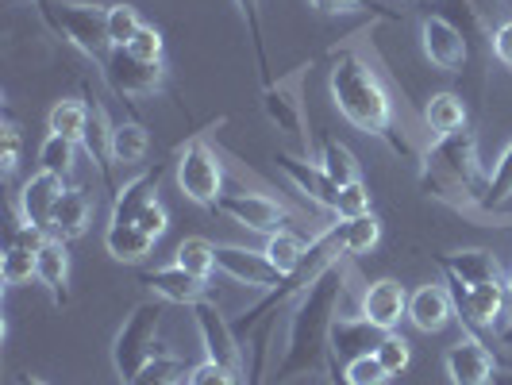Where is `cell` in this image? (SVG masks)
Masks as SVG:
<instances>
[{"label": "cell", "mask_w": 512, "mask_h": 385, "mask_svg": "<svg viewBox=\"0 0 512 385\" xmlns=\"http://www.w3.org/2000/svg\"><path fill=\"white\" fill-rule=\"evenodd\" d=\"M162 305H166V301H158V297H154V301H139V305L124 316L120 332L112 339V366H116V374H120V385H131L135 374H139L158 351H166V347L158 343V332H162Z\"/></svg>", "instance_id": "cell-5"}, {"label": "cell", "mask_w": 512, "mask_h": 385, "mask_svg": "<svg viewBox=\"0 0 512 385\" xmlns=\"http://www.w3.org/2000/svg\"><path fill=\"white\" fill-rule=\"evenodd\" d=\"M501 343L505 347H512V274H509V308H505V324H501Z\"/></svg>", "instance_id": "cell-50"}, {"label": "cell", "mask_w": 512, "mask_h": 385, "mask_svg": "<svg viewBox=\"0 0 512 385\" xmlns=\"http://www.w3.org/2000/svg\"><path fill=\"white\" fill-rule=\"evenodd\" d=\"M420 181L424 189H432L443 205L459 208V212H486V189L489 174L478 158V135L470 128L432 139V147L420 162Z\"/></svg>", "instance_id": "cell-3"}, {"label": "cell", "mask_w": 512, "mask_h": 385, "mask_svg": "<svg viewBox=\"0 0 512 385\" xmlns=\"http://www.w3.org/2000/svg\"><path fill=\"white\" fill-rule=\"evenodd\" d=\"M451 301H455V320L474 335H497L505 324V308H509V282H482L462 285L455 274H443Z\"/></svg>", "instance_id": "cell-7"}, {"label": "cell", "mask_w": 512, "mask_h": 385, "mask_svg": "<svg viewBox=\"0 0 512 385\" xmlns=\"http://www.w3.org/2000/svg\"><path fill=\"white\" fill-rule=\"evenodd\" d=\"M0 278H4V285H12V289L39 282V251L8 239L4 258H0Z\"/></svg>", "instance_id": "cell-30"}, {"label": "cell", "mask_w": 512, "mask_h": 385, "mask_svg": "<svg viewBox=\"0 0 512 385\" xmlns=\"http://www.w3.org/2000/svg\"><path fill=\"white\" fill-rule=\"evenodd\" d=\"M39 285L51 293L54 305H70V243L47 235L39 247Z\"/></svg>", "instance_id": "cell-22"}, {"label": "cell", "mask_w": 512, "mask_h": 385, "mask_svg": "<svg viewBox=\"0 0 512 385\" xmlns=\"http://www.w3.org/2000/svg\"><path fill=\"white\" fill-rule=\"evenodd\" d=\"M108 151H112V166H139L151 154V131L139 120H116Z\"/></svg>", "instance_id": "cell-27"}, {"label": "cell", "mask_w": 512, "mask_h": 385, "mask_svg": "<svg viewBox=\"0 0 512 385\" xmlns=\"http://www.w3.org/2000/svg\"><path fill=\"white\" fill-rule=\"evenodd\" d=\"M124 51L135 54L139 62H166V35H162L154 24H143L139 27V35L131 39Z\"/></svg>", "instance_id": "cell-42"}, {"label": "cell", "mask_w": 512, "mask_h": 385, "mask_svg": "<svg viewBox=\"0 0 512 385\" xmlns=\"http://www.w3.org/2000/svg\"><path fill=\"white\" fill-rule=\"evenodd\" d=\"M154 243H158V239H151L139 224H108V231H104V247H108V255L116 258L120 266H139V262H147V255L154 251Z\"/></svg>", "instance_id": "cell-26"}, {"label": "cell", "mask_w": 512, "mask_h": 385, "mask_svg": "<svg viewBox=\"0 0 512 385\" xmlns=\"http://www.w3.org/2000/svg\"><path fill=\"white\" fill-rule=\"evenodd\" d=\"M235 382H243V378L231 374L228 366H220V362H212V359H201L189 370V378H185V385H235Z\"/></svg>", "instance_id": "cell-44"}, {"label": "cell", "mask_w": 512, "mask_h": 385, "mask_svg": "<svg viewBox=\"0 0 512 385\" xmlns=\"http://www.w3.org/2000/svg\"><path fill=\"white\" fill-rule=\"evenodd\" d=\"M343 374L351 385H389V370L378 362V355H359V359L343 362Z\"/></svg>", "instance_id": "cell-43"}, {"label": "cell", "mask_w": 512, "mask_h": 385, "mask_svg": "<svg viewBox=\"0 0 512 385\" xmlns=\"http://www.w3.org/2000/svg\"><path fill=\"white\" fill-rule=\"evenodd\" d=\"M43 24L54 35H62L74 51H81L89 62L101 66L112 54L108 39V4H89V0H35Z\"/></svg>", "instance_id": "cell-4"}, {"label": "cell", "mask_w": 512, "mask_h": 385, "mask_svg": "<svg viewBox=\"0 0 512 385\" xmlns=\"http://www.w3.org/2000/svg\"><path fill=\"white\" fill-rule=\"evenodd\" d=\"M174 262H178L181 270L197 274V278H212V274H216V243L205 239V235H189V239L178 243Z\"/></svg>", "instance_id": "cell-33"}, {"label": "cell", "mask_w": 512, "mask_h": 385, "mask_svg": "<svg viewBox=\"0 0 512 385\" xmlns=\"http://www.w3.org/2000/svg\"><path fill=\"white\" fill-rule=\"evenodd\" d=\"M382 328H374L362 316H335L332 335H328V355L339 362H351L359 355H374L382 343Z\"/></svg>", "instance_id": "cell-20"}, {"label": "cell", "mask_w": 512, "mask_h": 385, "mask_svg": "<svg viewBox=\"0 0 512 385\" xmlns=\"http://www.w3.org/2000/svg\"><path fill=\"white\" fill-rule=\"evenodd\" d=\"M308 4L324 16H347V12H359V8H378L370 0H308Z\"/></svg>", "instance_id": "cell-48"}, {"label": "cell", "mask_w": 512, "mask_h": 385, "mask_svg": "<svg viewBox=\"0 0 512 385\" xmlns=\"http://www.w3.org/2000/svg\"><path fill=\"white\" fill-rule=\"evenodd\" d=\"M509 197H512V139H509V147L497 154L493 170H489L486 212H482V216H501L505 205H509Z\"/></svg>", "instance_id": "cell-34"}, {"label": "cell", "mask_w": 512, "mask_h": 385, "mask_svg": "<svg viewBox=\"0 0 512 385\" xmlns=\"http://www.w3.org/2000/svg\"><path fill=\"white\" fill-rule=\"evenodd\" d=\"M216 274H224L235 285H247V289H266V293L285 282L278 266L266 258V251L231 247V243H216Z\"/></svg>", "instance_id": "cell-13"}, {"label": "cell", "mask_w": 512, "mask_h": 385, "mask_svg": "<svg viewBox=\"0 0 512 385\" xmlns=\"http://www.w3.org/2000/svg\"><path fill=\"white\" fill-rule=\"evenodd\" d=\"M320 170L335 181V185H351V181H362V170H359V158L347 151L339 139H324L320 143Z\"/></svg>", "instance_id": "cell-32"}, {"label": "cell", "mask_w": 512, "mask_h": 385, "mask_svg": "<svg viewBox=\"0 0 512 385\" xmlns=\"http://www.w3.org/2000/svg\"><path fill=\"white\" fill-rule=\"evenodd\" d=\"M439 270L455 274L462 285H482V282H509L501 258L486 251V247H462V251H447L439 255Z\"/></svg>", "instance_id": "cell-19"}, {"label": "cell", "mask_w": 512, "mask_h": 385, "mask_svg": "<svg viewBox=\"0 0 512 385\" xmlns=\"http://www.w3.org/2000/svg\"><path fill=\"white\" fill-rule=\"evenodd\" d=\"M347 278H351V258L335 262L332 270L293 305L285 351L278 359V370H274L278 382L308 378V374H320L328 366V335H332L335 308H339V297L347 289Z\"/></svg>", "instance_id": "cell-1"}, {"label": "cell", "mask_w": 512, "mask_h": 385, "mask_svg": "<svg viewBox=\"0 0 512 385\" xmlns=\"http://www.w3.org/2000/svg\"><path fill=\"white\" fill-rule=\"evenodd\" d=\"M243 20L251 27V43H255V58H258V70H262V85H270L274 74H270V54H266V31H262V0H235Z\"/></svg>", "instance_id": "cell-39"}, {"label": "cell", "mask_w": 512, "mask_h": 385, "mask_svg": "<svg viewBox=\"0 0 512 385\" xmlns=\"http://www.w3.org/2000/svg\"><path fill=\"white\" fill-rule=\"evenodd\" d=\"M74 158H77V143H74V139L47 135V139H43V147H39V170H47V174H58V178H70V174H74Z\"/></svg>", "instance_id": "cell-36"}, {"label": "cell", "mask_w": 512, "mask_h": 385, "mask_svg": "<svg viewBox=\"0 0 512 385\" xmlns=\"http://www.w3.org/2000/svg\"><path fill=\"white\" fill-rule=\"evenodd\" d=\"M466 120H470V112H466V104H462L459 93H451V89L432 93V97L424 101V128L432 131V139L455 135V131L466 128Z\"/></svg>", "instance_id": "cell-25"}, {"label": "cell", "mask_w": 512, "mask_h": 385, "mask_svg": "<svg viewBox=\"0 0 512 385\" xmlns=\"http://www.w3.org/2000/svg\"><path fill=\"white\" fill-rule=\"evenodd\" d=\"M158 181H162V166H151V170L124 181L120 193L112 197V224H135L139 212L158 201Z\"/></svg>", "instance_id": "cell-23"}, {"label": "cell", "mask_w": 512, "mask_h": 385, "mask_svg": "<svg viewBox=\"0 0 512 385\" xmlns=\"http://www.w3.org/2000/svg\"><path fill=\"white\" fill-rule=\"evenodd\" d=\"M489 51H493V58H497L505 70H512V16H505L501 24L489 31Z\"/></svg>", "instance_id": "cell-46"}, {"label": "cell", "mask_w": 512, "mask_h": 385, "mask_svg": "<svg viewBox=\"0 0 512 385\" xmlns=\"http://www.w3.org/2000/svg\"><path fill=\"white\" fill-rule=\"evenodd\" d=\"M135 224L147 231L151 239H162V235H166V228H170V212H166V205H162V201H154V205H147L143 212H139V220H135Z\"/></svg>", "instance_id": "cell-47"}, {"label": "cell", "mask_w": 512, "mask_h": 385, "mask_svg": "<svg viewBox=\"0 0 512 385\" xmlns=\"http://www.w3.org/2000/svg\"><path fill=\"white\" fill-rule=\"evenodd\" d=\"M308 247H312V239H305L301 231H293V228H282V231H274V235H266V247H262V251L278 266V274L289 278V274H297V270L305 266Z\"/></svg>", "instance_id": "cell-28"}, {"label": "cell", "mask_w": 512, "mask_h": 385, "mask_svg": "<svg viewBox=\"0 0 512 385\" xmlns=\"http://www.w3.org/2000/svg\"><path fill=\"white\" fill-rule=\"evenodd\" d=\"M301 77L305 70H297V74L289 77H278V81H270V85H262V116L274 124V128L289 135V139H297L301 147L308 151V124H305V104H301Z\"/></svg>", "instance_id": "cell-11"}, {"label": "cell", "mask_w": 512, "mask_h": 385, "mask_svg": "<svg viewBox=\"0 0 512 385\" xmlns=\"http://www.w3.org/2000/svg\"><path fill=\"white\" fill-rule=\"evenodd\" d=\"M216 212L228 216L231 224H239V228H247V231H262V235H274V231L289 228V220L297 216V212L285 208L282 201H274V197H266V193H251V189H243V193H224Z\"/></svg>", "instance_id": "cell-12"}, {"label": "cell", "mask_w": 512, "mask_h": 385, "mask_svg": "<svg viewBox=\"0 0 512 385\" xmlns=\"http://www.w3.org/2000/svg\"><path fill=\"white\" fill-rule=\"evenodd\" d=\"M0 139H4V154H0V162H4V178H12V174H16V166H20L24 139H20V128H16L12 120H4V131H0Z\"/></svg>", "instance_id": "cell-45"}, {"label": "cell", "mask_w": 512, "mask_h": 385, "mask_svg": "<svg viewBox=\"0 0 512 385\" xmlns=\"http://www.w3.org/2000/svg\"><path fill=\"white\" fill-rule=\"evenodd\" d=\"M420 47H424V58L436 70H443V74H462L466 58H470V35L451 16L428 12L420 20Z\"/></svg>", "instance_id": "cell-10"}, {"label": "cell", "mask_w": 512, "mask_h": 385, "mask_svg": "<svg viewBox=\"0 0 512 385\" xmlns=\"http://www.w3.org/2000/svg\"><path fill=\"white\" fill-rule=\"evenodd\" d=\"M339 239H343V251L347 258L370 255L378 243H382V224L378 216H359V220H339Z\"/></svg>", "instance_id": "cell-31"}, {"label": "cell", "mask_w": 512, "mask_h": 385, "mask_svg": "<svg viewBox=\"0 0 512 385\" xmlns=\"http://www.w3.org/2000/svg\"><path fill=\"white\" fill-rule=\"evenodd\" d=\"M85 128H89V101H77V97H62L47 116V131L62 135V139H74L77 147L85 139Z\"/></svg>", "instance_id": "cell-29"}, {"label": "cell", "mask_w": 512, "mask_h": 385, "mask_svg": "<svg viewBox=\"0 0 512 385\" xmlns=\"http://www.w3.org/2000/svg\"><path fill=\"white\" fill-rule=\"evenodd\" d=\"M324 374H328V385H351V382H347V374H343V362L332 359V355H328V366H324Z\"/></svg>", "instance_id": "cell-49"}, {"label": "cell", "mask_w": 512, "mask_h": 385, "mask_svg": "<svg viewBox=\"0 0 512 385\" xmlns=\"http://www.w3.org/2000/svg\"><path fill=\"white\" fill-rule=\"evenodd\" d=\"M455 320V301L447 285H420L409 293V324L424 335H439Z\"/></svg>", "instance_id": "cell-21"}, {"label": "cell", "mask_w": 512, "mask_h": 385, "mask_svg": "<svg viewBox=\"0 0 512 385\" xmlns=\"http://www.w3.org/2000/svg\"><path fill=\"white\" fill-rule=\"evenodd\" d=\"M370 185L366 181H351V185H339V201H335V220H359L370 216Z\"/></svg>", "instance_id": "cell-40"}, {"label": "cell", "mask_w": 512, "mask_h": 385, "mask_svg": "<svg viewBox=\"0 0 512 385\" xmlns=\"http://www.w3.org/2000/svg\"><path fill=\"white\" fill-rule=\"evenodd\" d=\"M274 166H278L285 178H289L297 189H301V193H305L312 205H320L324 212H332V216H335L339 185H335V181L320 170V162H312V158H297V154H289V151H278V154H274Z\"/></svg>", "instance_id": "cell-17"}, {"label": "cell", "mask_w": 512, "mask_h": 385, "mask_svg": "<svg viewBox=\"0 0 512 385\" xmlns=\"http://www.w3.org/2000/svg\"><path fill=\"white\" fill-rule=\"evenodd\" d=\"M139 8L128 4V0H116V4H108V39H112V51L116 47H128L131 39L139 35Z\"/></svg>", "instance_id": "cell-38"}, {"label": "cell", "mask_w": 512, "mask_h": 385, "mask_svg": "<svg viewBox=\"0 0 512 385\" xmlns=\"http://www.w3.org/2000/svg\"><path fill=\"white\" fill-rule=\"evenodd\" d=\"M174 178L185 201L201 208H216L224 197V166H220V154L208 143L205 131L189 135L178 147V162H174Z\"/></svg>", "instance_id": "cell-6"}, {"label": "cell", "mask_w": 512, "mask_h": 385, "mask_svg": "<svg viewBox=\"0 0 512 385\" xmlns=\"http://www.w3.org/2000/svg\"><path fill=\"white\" fill-rule=\"evenodd\" d=\"M101 77L104 85L124 97L128 104L143 101V97H154L166 89V62H139L135 54H128L124 47L108 54L101 62Z\"/></svg>", "instance_id": "cell-8"}, {"label": "cell", "mask_w": 512, "mask_h": 385, "mask_svg": "<svg viewBox=\"0 0 512 385\" xmlns=\"http://www.w3.org/2000/svg\"><path fill=\"white\" fill-rule=\"evenodd\" d=\"M328 89H332V104L339 108V116L351 128L382 139L393 154L409 151V143H401L393 135L397 108H393V97H389L374 62H366L359 51H335L332 70H328Z\"/></svg>", "instance_id": "cell-2"}, {"label": "cell", "mask_w": 512, "mask_h": 385, "mask_svg": "<svg viewBox=\"0 0 512 385\" xmlns=\"http://www.w3.org/2000/svg\"><path fill=\"white\" fill-rule=\"evenodd\" d=\"M359 316L370 320L374 328L382 332H397L401 320H409V289L397 282V278H378L362 289Z\"/></svg>", "instance_id": "cell-15"}, {"label": "cell", "mask_w": 512, "mask_h": 385, "mask_svg": "<svg viewBox=\"0 0 512 385\" xmlns=\"http://www.w3.org/2000/svg\"><path fill=\"white\" fill-rule=\"evenodd\" d=\"M12 385H51V382H43V378H35V374H20Z\"/></svg>", "instance_id": "cell-51"}, {"label": "cell", "mask_w": 512, "mask_h": 385, "mask_svg": "<svg viewBox=\"0 0 512 385\" xmlns=\"http://www.w3.org/2000/svg\"><path fill=\"white\" fill-rule=\"evenodd\" d=\"M270 339H274V316L262 320V328L251 339V359L243 370V385H266V370H270Z\"/></svg>", "instance_id": "cell-37"}, {"label": "cell", "mask_w": 512, "mask_h": 385, "mask_svg": "<svg viewBox=\"0 0 512 385\" xmlns=\"http://www.w3.org/2000/svg\"><path fill=\"white\" fill-rule=\"evenodd\" d=\"M189 370H193V366H185L181 359H174L170 351H158V355L135 374L131 385H185Z\"/></svg>", "instance_id": "cell-35"}, {"label": "cell", "mask_w": 512, "mask_h": 385, "mask_svg": "<svg viewBox=\"0 0 512 385\" xmlns=\"http://www.w3.org/2000/svg\"><path fill=\"white\" fill-rule=\"evenodd\" d=\"M89 224H93V201H89V193H85L81 185H70V189L62 193L58 208H54L51 235L74 243V239H81V235L89 231Z\"/></svg>", "instance_id": "cell-24"}, {"label": "cell", "mask_w": 512, "mask_h": 385, "mask_svg": "<svg viewBox=\"0 0 512 385\" xmlns=\"http://www.w3.org/2000/svg\"><path fill=\"white\" fill-rule=\"evenodd\" d=\"M443 366H447L451 385H493L497 382V370H501L497 359H493V351L482 343V335L474 332H462L459 343L447 347Z\"/></svg>", "instance_id": "cell-14"}, {"label": "cell", "mask_w": 512, "mask_h": 385, "mask_svg": "<svg viewBox=\"0 0 512 385\" xmlns=\"http://www.w3.org/2000/svg\"><path fill=\"white\" fill-rule=\"evenodd\" d=\"M493 385H512V374H501V370H497V382Z\"/></svg>", "instance_id": "cell-52"}, {"label": "cell", "mask_w": 512, "mask_h": 385, "mask_svg": "<svg viewBox=\"0 0 512 385\" xmlns=\"http://www.w3.org/2000/svg\"><path fill=\"white\" fill-rule=\"evenodd\" d=\"M143 285L151 289L158 301H166V305H197V301H205L208 297V278H197V274H189V270H181L178 262H170V266H154L143 274Z\"/></svg>", "instance_id": "cell-18"}, {"label": "cell", "mask_w": 512, "mask_h": 385, "mask_svg": "<svg viewBox=\"0 0 512 385\" xmlns=\"http://www.w3.org/2000/svg\"><path fill=\"white\" fill-rule=\"evenodd\" d=\"M378 362H382L385 370H389V378H397V374H405L409 370V362H412V347H409V339L405 335H397V332H385L382 335V343H378Z\"/></svg>", "instance_id": "cell-41"}, {"label": "cell", "mask_w": 512, "mask_h": 385, "mask_svg": "<svg viewBox=\"0 0 512 385\" xmlns=\"http://www.w3.org/2000/svg\"><path fill=\"white\" fill-rule=\"evenodd\" d=\"M193 324H197V335H201V347H205V359L220 362V366H228L231 374H239L243 378V370H247V355H243V347H239V332H235V324H231L228 316L220 312L216 301H197L193 305Z\"/></svg>", "instance_id": "cell-9"}, {"label": "cell", "mask_w": 512, "mask_h": 385, "mask_svg": "<svg viewBox=\"0 0 512 385\" xmlns=\"http://www.w3.org/2000/svg\"><path fill=\"white\" fill-rule=\"evenodd\" d=\"M66 189H70V185H66V178H58V174H47V170L31 174V178L24 181V189L16 193L20 224L51 231L54 208H58V201H62V193H66Z\"/></svg>", "instance_id": "cell-16"}]
</instances>
